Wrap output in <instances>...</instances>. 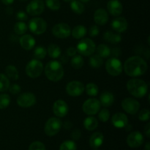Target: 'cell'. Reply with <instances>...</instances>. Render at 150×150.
Here are the masks:
<instances>
[{
    "mask_svg": "<svg viewBox=\"0 0 150 150\" xmlns=\"http://www.w3.org/2000/svg\"><path fill=\"white\" fill-rule=\"evenodd\" d=\"M84 90V85L78 81H72L69 82L66 86V92L70 96L72 97L80 96L83 93Z\"/></svg>",
    "mask_w": 150,
    "mask_h": 150,
    "instance_id": "8fae6325",
    "label": "cell"
},
{
    "mask_svg": "<svg viewBox=\"0 0 150 150\" xmlns=\"http://www.w3.org/2000/svg\"><path fill=\"white\" fill-rule=\"evenodd\" d=\"M144 143V136L142 133L135 131L130 133L127 138V144L130 147L137 148L142 146Z\"/></svg>",
    "mask_w": 150,
    "mask_h": 150,
    "instance_id": "9a60e30c",
    "label": "cell"
},
{
    "mask_svg": "<svg viewBox=\"0 0 150 150\" xmlns=\"http://www.w3.org/2000/svg\"><path fill=\"white\" fill-rule=\"evenodd\" d=\"M47 53H48L49 57L52 59H57L60 57L62 54L61 48L56 44H51L48 45V49H47Z\"/></svg>",
    "mask_w": 150,
    "mask_h": 150,
    "instance_id": "4316f807",
    "label": "cell"
},
{
    "mask_svg": "<svg viewBox=\"0 0 150 150\" xmlns=\"http://www.w3.org/2000/svg\"><path fill=\"white\" fill-rule=\"evenodd\" d=\"M110 117V112L106 108H103L98 114V118L103 122H106Z\"/></svg>",
    "mask_w": 150,
    "mask_h": 150,
    "instance_id": "ab89813d",
    "label": "cell"
},
{
    "mask_svg": "<svg viewBox=\"0 0 150 150\" xmlns=\"http://www.w3.org/2000/svg\"><path fill=\"white\" fill-rule=\"evenodd\" d=\"M29 150H45V146L42 142H35L31 144Z\"/></svg>",
    "mask_w": 150,
    "mask_h": 150,
    "instance_id": "60d3db41",
    "label": "cell"
},
{
    "mask_svg": "<svg viewBox=\"0 0 150 150\" xmlns=\"http://www.w3.org/2000/svg\"><path fill=\"white\" fill-rule=\"evenodd\" d=\"M45 4L50 10L54 11L59 10L61 7L59 0H45Z\"/></svg>",
    "mask_w": 150,
    "mask_h": 150,
    "instance_id": "f35d334b",
    "label": "cell"
},
{
    "mask_svg": "<svg viewBox=\"0 0 150 150\" xmlns=\"http://www.w3.org/2000/svg\"><path fill=\"white\" fill-rule=\"evenodd\" d=\"M127 89L130 95L137 98H142L148 92V86L144 81L139 79H132L127 83Z\"/></svg>",
    "mask_w": 150,
    "mask_h": 150,
    "instance_id": "3957f363",
    "label": "cell"
},
{
    "mask_svg": "<svg viewBox=\"0 0 150 150\" xmlns=\"http://www.w3.org/2000/svg\"><path fill=\"white\" fill-rule=\"evenodd\" d=\"M83 59L81 56L80 55H75L73 57L71 61H70V64L71 66L76 70H79V69L81 68L83 65Z\"/></svg>",
    "mask_w": 150,
    "mask_h": 150,
    "instance_id": "d6a6232c",
    "label": "cell"
},
{
    "mask_svg": "<svg viewBox=\"0 0 150 150\" xmlns=\"http://www.w3.org/2000/svg\"><path fill=\"white\" fill-rule=\"evenodd\" d=\"M62 125V123L59 119L57 117H51L45 122L44 132L48 136H54L59 132Z\"/></svg>",
    "mask_w": 150,
    "mask_h": 150,
    "instance_id": "8992f818",
    "label": "cell"
},
{
    "mask_svg": "<svg viewBox=\"0 0 150 150\" xmlns=\"http://www.w3.org/2000/svg\"><path fill=\"white\" fill-rule=\"evenodd\" d=\"M103 58H101L98 54L95 55H91V57L89 58V64L94 68H99L103 65Z\"/></svg>",
    "mask_w": 150,
    "mask_h": 150,
    "instance_id": "836d02e7",
    "label": "cell"
},
{
    "mask_svg": "<svg viewBox=\"0 0 150 150\" xmlns=\"http://www.w3.org/2000/svg\"><path fill=\"white\" fill-rule=\"evenodd\" d=\"M122 107L125 111L129 114H136L139 112L140 103L136 99L132 98H125L122 101Z\"/></svg>",
    "mask_w": 150,
    "mask_h": 150,
    "instance_id": "30bf717a",
    "label": "cell"
},
{
    "mask_svg": "<svg viewBox=\"0 0 150 150\" xmlns=\"http://www.w3.org/2000/svg\"><path fill=\"white\" fill-rule=\"evenodd\" d=\"M139 119L141 121H148L149 119V109H145L142 110L139 114Z\"/></svg>",
    "mask_w": 150,
    "mask_h": 150,
    "instance_id": "b9f144b4",
    "label": "cell"
},
{
    "mask_svg": "<svg viewBox=\"0 0 150 150\" xmlns=\"http://www.w3.org/2000/svg\"><path fill=\"white\" fill-rule=\"evenodd\" d=\"M121 54V50L119 48H114L111 50V55L113 57H118Z\"/></svg>",
    "mask_w": 150,
    "mask_h": 150,
    "instance_id": "c3c4849f",
    "label": "cell"
},
{
    "mask_svg": "<svg viewBox=\"0 0 150 150\" xmlns=\"http://www.w3.org/2000/svg\"><path fill=\"white\" fill-rule=\"evenodd\" d=\"M70 8L75 13L79 15L82 14L85 10L83 4L79 0H72L70 3Z\"/></svg>",
    "mask_w": 150,
    "mask_h": 150,
    "instance_id": "f546056e",
    "label": "cell"
},
{
    "mask_svg": "<svg viewBox=\"0 0 150 150\" xmlns=\"http://www.w3.org/2000/svg\"><path fill=\"white\" fill-rule=\"evenodd\" d=\"M86 34V29L84 26L82 25H78L75 26L71 32V35L75 39L79 40L83 38Z\"/></svg>",
    "mask_w": 150,
    "mask_h": 150,
    "instance_id": "484cf974",
    "label": "cell"
},
{
    "mask_svg": "<svg viewBox=\"0 0 150 150\" xmlns=\"http://www.w3.org/2000/svg\"><path fill=\"white\" fill-rule=\"evenodd\" d=\"M111 122L113 125L117 128H124L127 125L128 118L125 114L119 112L114 114L111 119Z\"/></svg>",
    "mask_w": 150,
    "mask_h": 150,
    "instance_id": "ac0fdd59",
    "label": "cell"
},
{
    "mask_svg": "<svg viewBox=\"0 0 150 150\" xmlns=\"http://www.w3.org/2000/svg\"><path fill=\"white\" fill-rule=\"evenodd\" d=\"M28 26L23 21H18L14 25V32L17 35H23L26 32Z\"/></svg>",
    "mask_w": 150,
    "mask_h": 150,
    "instance_id": "4dcf8cb0",
    "label": "cell"
},
{
    "mask_svg": "<svg viewBox=\"0 0 150 150\" xmlns=\"http://www.w3.org/2000/svg\"><path fill=\"white\" fill-rule=\"evenodd\" d=\"M45 9V4L42 0H32L26 6V12L32 16L42 14Z\"/></svg>",
    "mask_w": 150,
    "mask_h": 150,
    "instance_id": "5bb4252c",
    "label": "cell"
},
{
    "mask_svg": "<svg viewBox=\"0 0 150 150\" xmlns=\"http://www.w3.org/2000/svg\"><path fill=\"white\" fill-rule=\"evenodd\" d=\"M52 33L56 38L59 39L67 38L71 35V29L70 26L65 23H59L56 24L52 29Z\"/></svg>",
    "mask_w": 150,
    "mask_h": 150,
    "instance_id": "7c38bea8",
    "label": "cell"
},
{
    "mask_svg": "<svg viewBox=\"0 0 150 150\" xmlns=\"http://www.w3.org/2000/svg\"><path fill=\"white\" fill-rule=\"evenodd\" d=\"M128 23L127 20L123 17H117L111 22V27L115 32L122 33L127 30Z\"/></svg>",
    "mask_w": 150,
    "mask_h": 150,
    "instance_id": "d6986e66",
    "label": "cell"
},
{
    "mask_svg": "<svg viewBox=\"0 0 150 150\" xmlns=\"http://www.w3.org/2000/svg\"><path fill=\"white\" fill-rule=\"evenodd\" d=\"M21 1H27V0H21Z\"/></svg>",
    "mask_w": 150,
    "mask_h": 150,
    "instance_id": "6f0895ef",
    "label": "cell"
},
{
    "mask_svg": "<svg viewBox=\"0 0 150 150\" xmlns=\"http://www.w3.org/2000/svg\"><path fill=\"white\" fill-rule=\"evenodd\" d=\"M18 41L21 46L26 51L32 50L36 43L35 38L30 35H23L21 38H19Z\"/></svg>",
    "mask_w": 150,
    "mask_h": 150,
    "instance_id": "ffe728a7",
    "label": "cell"
},
{
    "mask_svg": "<svg viewBox=\"0 0 150 150\" xmlns=\"http://www.w3.org/2000/svg\"><path fill=\"white\" fill-rule=\"evenodd\" d=\"M104 141V136L100 132H96L91 136L89 139V145L93 149H98L102 146Z\"/></svg>",
    "mask_w": 150,
    "mask_h": 150,
    "instance_id": "7402d4cb",
    "label": "cell"
},
{
    "mask_svg": "<svg viewBox=\"0 0 150 150\" xmlns=\"http://www.w3.org/2000/svg\"><path fill=\"white\" fill-rule=\"evenodd\" d=\"M43 71V64L39 59H32L26 64V73L29 77L36 79L42 74Z\"/></svg>",
    "mask_w": 150,
    "mask_h": 150,
    "instance_id": "5b68a950",
    "label": "cell"
},
{
    "mask_svg": "<svg viewBox=\"0 0 150 150\" xmlns=\"http://www.w3.org/2000/svg\"><path fill=\"white\" fill-rule=\"evenodd\" d=\"M99 33H100V29H99V28H98V26H95V25H94V26H91L90 29H89V36L96 37L99 35Z\"/></svg>",
    "mask_w": 150,
    "mask_h": 150,
    "instance_id": "ee69618b",
    "label": "cell"
},
{
    "mask_svg": "<svg viewBox=\"0 0 150 150\" xmlns=\"http://www.w3.org/2000/svg\"><path fill=\"white\" fill-rule=\"evenodd\" d=\"M100 106L101 104L100 100L95 98H89L83 103L82 109L86 114L92 116L98 114V111L100 110Z\"/></svg>",
    "mask_w": 150,
    "mask_h": 150,
    "instance_id": "9c48e42d",
    "label": "cell"
},
{
    "mask_svg": "<svg viewBox=\"0 0 150 150\" xmlns=\"http://www.w3.org/2000/svg\"><path fill=\"white\" fill-rule=\"evenodd\" d=\"M145 150H150V143L147 142L145 145Z\"/></svg>",
    "mask_w": 150,
    "mask_h": 150,
    "instance_id": "db71d44e",
    "label": "cell"
},
{
    "mask_svg": "<svg viewBox=\"0 0 150 150\" xmlns=\"http://www.w3.org/2000/svg\"><path fill=\"white\" fill-rule=\"evenodd\" d=\"M81 131L79 129L74 130L71 133V138L73 140H79L81 138Z\"/></svg>",
    "mask_w": 150,
    "mask_h": 150,
    "instance_id": "bcb514c9",
    "label": "cell"
},
{
    "mask_svg": "<svg viewBox=\"0 0 150 150\" xmlns=\"http://www.w3.org/2000/svg\"><path fill=\"white\" fill-rule=\"evenodd\" d=\"M94 21L100 26L105 25L108 21V12L103 8L98 9L94 14Z\"/></svg>",
    "mask_w": 150,
    "mask_h": 150,
    "instance_id": "44dd1931",
    "label": "cell"
},
{
    "mask_svg": "<svg viewBox=\"0 0 150 150\" xmlns=\"http://www.w3.org/2000/svg\"><path fill=\"white\" fill-rule=\"evenodd\" d=\"M72 127V123L70 121H66L64 123V127L65 129H70Z\"/></svg>",
    "mask_w": 150,
    "mask_h": 150,
    "instance_id": "f907efd6",
    "label": "cell"
},
{
    "mask_svg": "<svg viewBox=\"0 0 150 150\" xmlns=\"http://www.w3.org/2000/svg\"><path fill=\"white\" fill-rule=\"evenodd\" d=\"M5 73L7 78L13 81H17L19 78V73L17 68L13 65H8L5 68Z\"/></svg>",
    "mask_w": 150,
    "mask_h": 150,
    "instance_id": "f1b7e54d",
    "label": "cell"
},
{
    "mask_svg": "<svg viewBox=\"0 0 150 150\" xmlns=\"http://www.w3.org/2000/svg\"><path fill=\"white\" fill-rule=\"evenodd\" d=\"M103 38L105 41L112 44H117L121 42L122 36L118 33L111 31H107L103 35Z\"/></svg>",
    "mask_w": 150,
    "mask_h": 150,
    "instance_id": "cb8c5ba5",
    "label": "cell"
},
{
    "mask_svg": "<svg viewBox=\"0 0 150 150\" xmlns=\"http://www.w3.org/2000/svg\"><path fill=\"white\" fill-rule=\"evenodd\" d=\"M1 1L5 5H10V4H13L14 0H1Z\"/></svg>",
    "mask_w": 150,
    "mask_h": 150,
    "instance_id": "816d5d0a",
    "label": "cell"
},
{
    "mask_svg": "<svg viewBox=\"0 0 150 150\" xmlns=\"http://www.w3.org/2000/svg\"><path fill=\"white\" fill-rule=\"evenodd\" d=\"M76 50L81 55L89 57L94 54L96 50V46H95V43L92 40L89 38H84L79 41Z\"/></svg>",
    "mask_w": 150,
    "mask_h": 150,
    "instance_id": "277c9868",
    "label": "cell"
},
{
    "mask_svg": "<svg viewBox=\"0 0 150 150\" xmlns=\"http://www.w3.org/2000/svg\"><path fill=\"white\" fill-rule=\"evenodd\" d=\"M17 103L22 108H29L36 103V97L32 92H23L17 98Z\"/></svg>",
    "mask_w": 150,
    "mask_h": 150,
    "instance_id": "4fadbf2b",
    "label": "cell"
},
{
    "mask_svg": "<svg viewBox=\"0 0 150 150\" xmlns=\"http://www.w3.org/2000/svg\"><path fill=\"white\" fill-rule=\"evenodd\" d=\"M47 54L46 48L42 46H38L34 51V56L37 59H42Z\"/></svg>",
    "mask_w": 150,
    "mask_h": 150,
    "instance_id": "d590c367",
    "label": "cell"
},
{
    "mask_svg": "<svg viewBox=\"0 0 150 150\" xmlns=\"http://www.w3.org/2000/svg\"><path fill=\"white\" fill-rule=\"evenodd\" d=\"M28 28L35 35H42L47 29L46 21L41 18H33L29 21Z\"/></svg>",
    "mask_w": 150,
    "mask_h": 150,
    "instance_id": "ba28073f",
    "label": "cell"
},
{
    "mask_svg": "<svg viewBox=\"0 0 150 150\" xmlns=\"http://www.w3.org/2000/svg\"><path fill=\"white\" fill-rule=\"evenodd\" d=\"M81 1H83V2H88V1H89L90 0H80Z\"/></svg>",
    "mask_w": 150,
    "mask_h": 150,
    "instance_id": "11a10c76",
    "label": "cell"
},
{
    "mask_svg": "<svg viewBox=\"0 0 150 150\" xmlns=\"http://www.w3.org/2000/svg\"><path fill=\"white\" fill-rule=\"evenodd\" d=\"M83 126L89 131L95 130L98 126V120L95 117L89 116V117H86L83 121Z\"/></svg>",
    "mask_w": 150,
    "mask_h": 150,
    "instance_id": "d4e9b609",
    "label": "cell"
},
{
    "mask_svg": "<svg viewBox=\"0 0 150 150\" xmlns=\"http://www.w3.org/2000/svg\"><path fill=\"white\" fill-rule=\"evenodd\" d=\"M98 86L94 83H89L86 86V92L89 96H96L98 94Z\"/></svg>",
    "mask_w": 150,
    "mask_h": 150,
    "instance_id": "e575fe53",
    "label": "cell"
},
{
    "mask_svg": "<svg viewBox=\"0 0 150 150\" xmlns=\"http://www.w3.org/2000/svg\"><path fill=\"white\" fill-rule=\"evenodd\" d=\"M6 13H7L8 15H12V14H13V8H12V7H7V8L6 9Z\"/></svg>",
    "mask_w": 150,
    "mask_h": 150,
    "instance_id": "f5cc1de1",
    "label": "cell"
},
{
    "mask_svg": "<svg viewBox=\"0 0 150 150\" xmlns=\"http://www.w3.org/2000/svg\"><path fill=\"white\" fill-rule=\"evenodd\" d=\"M97 53L101 58H108L111 56V48L105 44H100L97 48Z\"/></svg>",
    "mask_w": 150,
    "mask_h": 150,
    "instance_id": "83f0119b",
    "label": "cell"
},
{
    "mask_svg": "<svg viewBox=\"0 0 150 150\" xmlns=\"http://www.w3.org/2000/svg\"><path fill=\"white\" fill-rule=\"evenodd\" d=\"M105 69L107 73L112 76H118L123 70L122 62L117 57H111L107 60L105 63Z\"/></svg>",
    "mask_w": 150,
    "mask_h": 150,
    "instance_id": "52a82bcc",
    "label": "cell"
},
{
    "mask_svg": "<svg viewBox=\"0 0 150 150\" xmlns=\"http://www.w3.org/2000/svg\"><path fill=\"white\" fill-rule=\"evenodd\" d=\"M77 146L73 141H65L60 145L59 150H76Z\"/></svg>",
    "mask_w": 150,
    "mask_h": 150,
    "instance_id": "8d00e7d4",
    "label": "cell"
},
{
    "mask_svg": "<svg viewBox=\"0 0 150 150\" xmlns=\"http://www.w3.org/2000/svg\"><path fill=\"white\" fill-rule=\"evenodd\" d=\"M16 18L19 20L20 21H24L27 20L28 16L26 13L23 11H18L16 13Z\"/></svg>",
    "mask_w": 150,
    "mask_h": 150,
    "instance_id": "f6af8a7d",
    "label": "cell"
},
{
    "mask_svg": "<svg viewBox=\"0 0 150 150\" xmlns=\"http://www.w3.org/2000/svg\"><path fill=\"white\" fill-rule=\"evenodd\" d=\"M144 133L146 134V137L149 138V136H150V124H149V123L146 124V125L145 126Z\"/></svg>",
    "mask_w": 150,
    "mask_h": 150,
    "instance_id": "681fc988",
    "label": "cell"
},
{
    "mask_svg": "<svg viewBox=\"0 0 150 150\" xmlns=\"http://www.w3.org/2000/svg\"><path fill=\"white\" fill-rule=\"evenodd\" d=\"M63 1H66V2H68V1H71L72 0H63Z\"/></svg>",
    "mask_w": 150,
    "mask_h": 150,
    "instance_id": "9f6ffc18",
    "label": "cell"
},
{
    "mask_svg": "<svg viewBox=\"0 0 150 150\" xmlns=\"http://www.w3.org/2000/svg\"><path fill=\"white\" fill-rule=\"evenodd\" d=\"M107 10L111 16H119L122 13V4L119 0H110L107 4Z\"/></svg>",
    "mask_w": 150,
    "mask_h": 150,
    "instance_id": "e0dca14e",
    "label": "cell"
},
{
    "mask_svg": "<svg viewBox=\"0 0 150 150\" xmlns=\"http://www.w3.org/2000/svg\"><path fill=\"white\" fill-rule=\"evenodd\" d=\"M10 103V97L7 94L0 95V109H4Z\"/></svg>",
    "mask_w": 150,
    "mask_h": 150,
    "instance_id": "74e56055",
    "label": "cell"
},
{
    "mask_svg": "<svg viewBox=\"0 0 150 150\" xmlns=\"http://www.w3.org/2000/svg\"><path fill=\"white\" fill-rule=\"evenodd\" d=\"M45 74L48 80L54 82L59 81L64 76L62 64L57 60L48 62L45 67Z\"/></svg>",
    "mask_w": 150,
    "mask_h": 150,
    "instance_id": "7a4b0ae2",
    "label": "cell"
},
{
    "mask_svg": "<svg viewBox=\"0 0 150 150\" xmlns=\"http://www.w3.org/2000/svg\"><path fill=\"white\" fill-rule=\"evenodd\" d=\"M68 109L67 103L62 100H57L53 105V111L57 117H65L68 113Z\"/></svg>",
    "mask_w": 150,
    "mask_h": 150,
    "instance_id": "2e32d148",
    "label": "cell"
},
{
    "mask_svg": "<svg viewBox=\"0 0 150 150\" xmlns=\"http://www.w3.org/2000/svg\"><path fill=\"white\" fill-rule=\"evenodd\" d=\"M114 102V96L111 92H103L100 97V103L104 107H110L113 105Z\"/></svg>",
    "mask_w": 150,
    "mask_h": 150,
    "instance_id": "603a6c76",
    "label": "cell"
},
{
    "mask_svg": "<svg viewBox=\"0 0 150 150\" xmlns=\"http://www.w3.org/2000/svg\"><path fill=\"white\" fill-rule=\"evenodd\" d=\"M148 65L142 57L134 56L127 59L124 64V70L130 77H139L146 72Z\"/></svg>",
    "mask_w": 150,
    "mask_h": 150,
    "instance_id": "6da1fadb",
    "label": "cell"
},
{
    "mask_svg": "<svg viewBox=\"0 0 150 150\" xmlns=\"http://www.w3.org/2000/svg\"><path fill=\"white\" fill-rule=\"evenodd\" d=\"M76 53H77V50L73 47H70L67 49V54L69 57H74L75 55H76Z\"/></svg>",
    "mask_w": 150,
    "mask_h": 150,
    "instance_id": "7dc6e473",
    "label": "cell"
},
{
    "mask_svg": "<svg viewBox=\"0 0 150 150\" xmlns=\"http://www.w3.org/2000/svg\"><path fill=\"white\" fill-rule=\"evenodd\" d=\"M8 89L10 93L13 94V95H18L21 92L20 86L18 84H17V83L10 85V87H9Z\"/></svg>",
    "mask_w": 150,
    "mask_h": 150,
    "instance_id": "7bdbcfd3",
    "label": "cell"
},
{
    "mask_svg": "<svg viewBox=\"0 0 150 150\" xmlns=\"http://www.w3.org/2000/svg\"><path fill=\"white\" fill-rule=\"evenodd\" d=\"M10 87V81L6 75L0 73V92H7Z\"/></svg>",
    "mask_w": 150,
    "mask_h": 150,
    "instance_id": "1f68e13d",
    "label": "cell"
}]
</instances>
